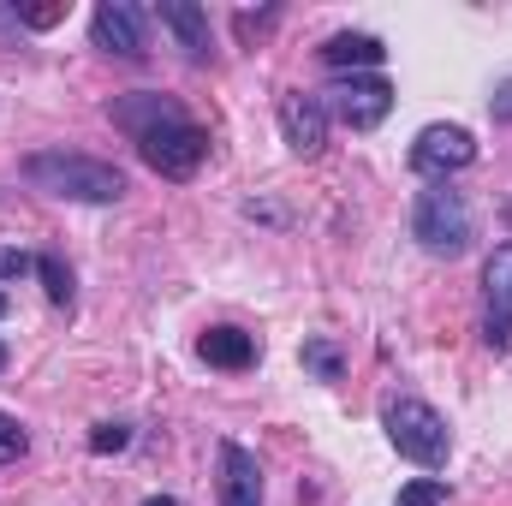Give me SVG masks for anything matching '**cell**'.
I'll return each mask as SVG.
<instances>
[{
    "instance_id": "8fae6325",
    "label": "cell",
    "mask_w": 512,
    "mask_h": 506,
    "mask_svg": "<svg viewBox=\"0 0 512 506\" xmlns=\"http://www.w3.org/2000/svg\"><path fill=\"white\" fill-rule=\"evenodd\" d=\"M316 60H322L334 78H352V72H382L387 42H382V36H370V30H334V36L316 48Z\"/></svg>"
},
{
    "instance_id": "ac0fdd59",
    "label": "cell",
    "mask_w": 512,
    "mask_h": 506,
    "mask_svg": "<svg viewBox=\"0 0 512 506\" xmlns=\"http://www.w3.org/2000/svg\"><path fill=\"white\" fill-rule=\"evenodd\" d=\"M24 453H30V435H24V423L0 411V465H18Z\"/></svg>"
},
{
    "instance_id": "277c9868",
    "label": "cell",
    "mask_w": 512,
    "mask_h": 506,
    "mask_svg": "<svg viewBox=\"0 0 512 506\" xmlns=\"http://www.w3.org/2000/svg\"><path fill=\"white\" fill-rule=\"evenodd\" d=\"M411 239L429 256H441V262H453V256L471 251L477 215H471L465 191H453V185H423L417 203H411Z\"/></svg>"
},
{
    "instance_id": "2e32d148",
    "label": "cell",
    "mask_w": 512,
    "mask_h": 506,
    "mask_svg": "<svg viewBox=\"0 0 512 506\" xmlns=\"http://www.w3.org/2000/svg\"><path fill=\"white\" fill-rule=\"evenodd\" d=\"M393 506H447V483H441V477H417V483L399 489Z\"/></svg>"
},
{
    "instance_id": "7a4b0ae2",
    "label": "cell",
    "mask_w": 512,
    "mask_h": 506,
    "mask_svg": "<svg viewBox=\"0 0 512 506\" xmlns=\"http://www.w3.org/2000/svg\"><path fill=\"white\" fill-rule=\"evenodd\" d=\"M24 179L42 197H66V203H120L126 197V173L114 161L78 155V149H36V155H24Z\"/></svg>"
},
{
    "instance_id": "4fadbf2b",
    "label": "cell",
    "mask_w": 512,
    "mask_h": 506,
    "mask_svg": "<svg viewBox=\"0 0 512 506\" xmlns=\"http://www.w3.org/2000/svg\"><path fill=\"white\" fill-rule=\"evenodd\" d=\"M155 18H161V30L179 36V48H185L191 60H209L215 42H209V12H203V6H191V0H161Z\"/></svg>"
},
{
    "instance_id": "5b68a950",
    "label": "cell",
    "mask_w": 512,
    "mask_h": 506,
    "mask_svg": "<svg viewBox=\"0 0 512 506\" xmlns=\"http://www.w3.org/2000/svg\"><path fill=\"white\" fill-rule=\"evenodd\" d=\"M322 96V108H328V120H340V126L352 131H376L393 114V84H387L382 72H352V78H334L328 90H316Z\"/></svg>"
},
{
    "instance_id": "44dd1931",
    "label": "cell",
    "mask_w": 512,
    "mask_h": 506,
    "mask_svg": "<svg viewBox=\"0 0 512 506\" xmlns=\"http://www.w3.org/2000/svg\"><path fill=\"white\" fill-rule=\"evenodd\" d=\"M489 120H495V126H512V78L495 84V96H489Z\"/></svg>"
},
{
    "instance_id": "d4e9b609",
    "label": "cell",
    "mask_w": 512,
    "mask_h": 506,
    "mask_svg": "<svg viewBox=\"0 0 512 506\" xmlns=\"http://www.w3.org/2000/svg\"><path fill=\"white\" fill-rule=\"evenodd\" d=\"M6 310H12V304H6V292H0V316H6Z\"/></svg>"
},
{
    "instance_id": "ba28073f",
    "label": "cell",
    "mask_w": 512,
    "mask_h": 506,
    "mask_svg": "<svg viewBox=\"0 0 512 506\" xmlns=\"http://www.w3.org/2000/svg\"><path fill=\"white\" fill-rule=\"evenodd\" d=\"M483 346L489 352L512 346V239L495 245L483 262Z\"/></svg>"
},
{
    "instance_id": "e0dca14e",
    "label": "cell",
    "mask_w": 512,
    "mask_h": 506,
    "mask_svg": "<svg viewBox=\"0 0 512 506\" xmlns=\"http://www.w3.org/2000/svg\"><path fill=\"white\" fill-rule=\"evenodd\" d=\"M126 447H131V423H96V429H90V453H96V459L126 453Z\"/></svg>"
},
{
    "instance_id": "9a60e30c",
    "label": "cell",
    "mask_w": 512,
    "mask_h": 506,
    "mask_svg": "<svg viewBox=\"0 0 512 506\" xmlns=\"http://www.w3.org/2000/svg\"><path fill=\"white\" fill-rule=\"evenodd\" d=\"M36 274H42L48 304H54V310H66V304H72V268H66L54 251H42V256H36Z\"/></svg>"
},
{
    "instance_id": "8992f818",
    "label": "cell",
    "mask_w": 512,
    "mask_h": 506,
    "mask_svg": "<svg viewBox=\"0 0 512 506\" xmlns=\"http://www.w3.org/2000/svg\"><path fill=\"white\" fill-rule=\"evenodd\" d=\"M477 161V137L465 126H423L411 143V173L429 185H447L453 173H465Z\"/></svg>"
},
{
    "instance_id": "30bf717a",
    "label": "cell",
    "mask_w": 512,
    "mask_h": 506,
    "mask_svg": "<svg viewBox=\"0 0 512 506\" xmlns=\"http://www.w3.org/2000/svg\"><path fill=\"white\" fill-rule=\"evenodd\" d=\"M215 495H221V506H262V465L251 447H239V441L215 447Z\"/></svg>"
},
{
    "instance_id": "7402d4cb",
    "label": "cell",
    "mask_w": 512,
    "mask_h": 506,
    "mask_svg": "<svg viewBox=\"0 0 512 506\" xmlns=\"http://www.w3.org/2000/svg\"><path fill=\"white\" fill-rule=\"evenodd\" d=\"M268 24H280V6H262V12H239V36L251 42L256 30H268Z\"/></svg>"
},
{
    "instance_id": "9c48e42d",
    "label": "cell",
    "mask_w": 512,
    "mask_h": 506,
    "mask_svg": "<svg viewBox=\"0 0 512 506\" xmlns=\"http://www.w3.org/2000/svg\"><path fill=\"white\" fill-rule=\"evenodd\" d=\"M280 131H286V149L298 161H316L328 149V108L316 90H286L280 96Z\"/></svg>"
},
{
    "instance_id": "5bb4252c",
    "label": "cell",
    "mask_w": 512,
    "mask_h": 506,
    "mask_svg": "<svg viewBox=\"0 0 512 506\" xmlns=\"http://www.w3.org/2000/svg\"><path fill=\"white\" fill-rule=\"evenodd\" d=\"M298 364H304V376H316V381H340L346 376V352H340L334 334H304Z\"/></svg>"
},
{
    "instance_id": "7c38bea8",
    "label": "cell",
    "mask_w": 512,
    "mask_h": 506,
    "mask_svg": "<svg viewBox=\"0 0 512 506\" xmlns=\"http://www.w3.org/2000/svg\"><path fill=\"white\" fill-rule=\"evenodd\" d=\"M197 358L209 364V370H256V358H262V340L245 334V328H233V322H221V328H203L197 334Z\"/></svg>"
},
{
    "instance_id": "603a6c76",
    "label": "cell",
    "mask_w": 512,
    "mask_h": 506,
    "mask_svg": "<svg viewBox=\"0 0 512 506\" xmlns=\"http://www.w3.org/2000/svg\"><path fill=\"white\" fill-rule=\"evenodd\" d=\"M143 506H179V501H173V495H149Z\"/></svg>"
},
{
    "instance_id": "cb8c5ba5",
    "label": "cell",
    "mask_w": 512,
    "mask_h": 506,
    "mask_svg": "<svg viewBox=\"0 0 512 506\" xmlns=\"http://www.w3.org/2000/svg\"><path fill=\"white\" fill-rule=\"evenodd\" d=\"M6 364H12V352H6V346H0V376H6Z\"/></svg>"
},
{
    "instance_id": "3957f363",
    "label": "cell",
    "mask_w": 512,
    "mask_h": 506,
    "mask_svg": "<svg viewBox=\"0 0 512 506\" xmlns=\"http://www.w3.org/2000/svg\"><path fill=\"white\" fill-rule=\"evenodd\" d=\"M382 429H387V447H393L399 459L423 465V471H441L447 453H453V429H447V417H441L429 399H417V393L387 399L382 405Z\"/></svg>"
},
{
    "instance_id": "ffe728a7",
    "label": "cell",
    "mask_w": 512,
    "mask_h": 506,
    "mask_svg": "<svg viewBox=\"0 0 512 506\" xmlns=\"http://www.w3.org/2000/svg\"><path fill=\"white\" fill-rule=\"evenodd\" d=\"M60 18H66V6H18V24H30V30H48Z\"/></svg>"
},
{
    "instance_id": "d6986e66",
    "label": "cell",
    "mask_w": 512,
    "mask_h": 506,
    "mask_svg": "<svg viewBox=\"0 0 512 506\" xmlns=\"http://www.w3.org/2000/svg\"><path fill=\"white\" fill-rule=\"evenodd\" d=\"M24 274H36V256L30 251H0V280H24Z\"/></svg>"
},
{
    "instance_id": "6da1fadb",
    "label": "cell",
    "mask_w": 512,
    "mask_h": 506,
    "mask_svg": "<svg viewBox=\"0 0 512 506\" xmlns=\"http://www.w3.org/2000/svg\"><path fill=\"white\" fill-rule=\"evenodd\" d=\"M108 120L137 143L143 167L161 173V179H173V185L179 179H197V167L209 155V131L197 126L173 96H161V90H126V96H114L108 102Z\"/></svg>"
},
{
    "instance_id": "52a82bcc",
    "label": "cell",
    "mask_w": 512,
    "mask_h": 506,
    "mask_svg": "<svg viewBox=\"0 0 512 506\" xmlns=\"http://www.w3.org/2000/svg\"><path fill=\"white\" fill-rule=\"evenodd\" d=\"M90 42L114 60H149V12L131 0H102L90 12Z\"/></svg>"
}]
</instances>
